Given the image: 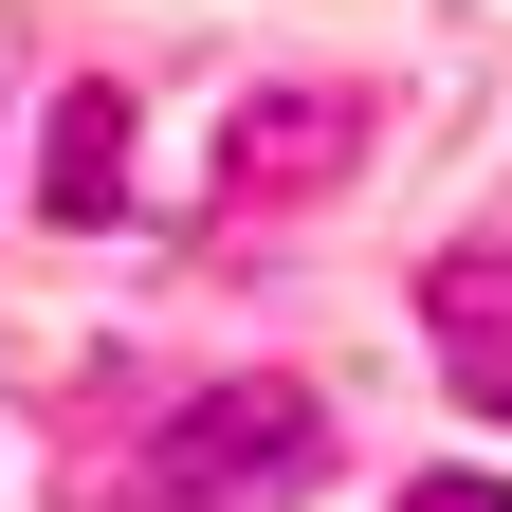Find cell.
<instances>
[{
	"label": "cell",
	"mask_w": 512,
	"mask_h": 512,
	"mask_svg": "<svg viewBox=\"0 0 512 512\" xmlns=\"http://www.w3.org/2000/svg\"><path fill=\"white\" fill-rule=\"evenodd\" d=\"M403 512H512V476H421Z\"/></svg>",
	"instance_id": "cell-4"
},
{
	"label": "cell",
	"mask_w": 512,
	"mask_h": 512,
	"mask_svg": "<svg viewBox=\"0 0 512 512\" xmlns=\"http://www.w3.org/2000/svg\"><path fill=\"white\" fill-rule=\"evenodd\" d=\"M330 476V403L311 384H202L147 439V512H293Z\"/></svg>",
	"instance_id": "cell-1"
},
{
	"label": "cell",
	"mask_w": 512,
	"mask_h": 512,
	"mask_svg": "<svg viewBox=\"0 0 512 512\" xmlns=\"http://www.w3.org/2000/svg\"><path fill=\"white\" fill-rule=\"evenodd\" d=\"M37 202H55V220H110V202H128V92H74V110H55Z\"/></svg>",
	"instance_id": "cell-3"
},
{
	"label": "cell",
	"mask_w": 512,
	"mask_h": 512,
	"mask_svg": "<svg viewBox=\"0 0 512 512\" xmlns=\"http://www.w3.org/2000/svg\"><path fill=\"white\" fill-rule=\"evenodd\" d=\"M421 330H439V366L512 421V256H439V275H421Z\"/></svg>",
	"instance_id": "cell-2"
}]
</instances>
